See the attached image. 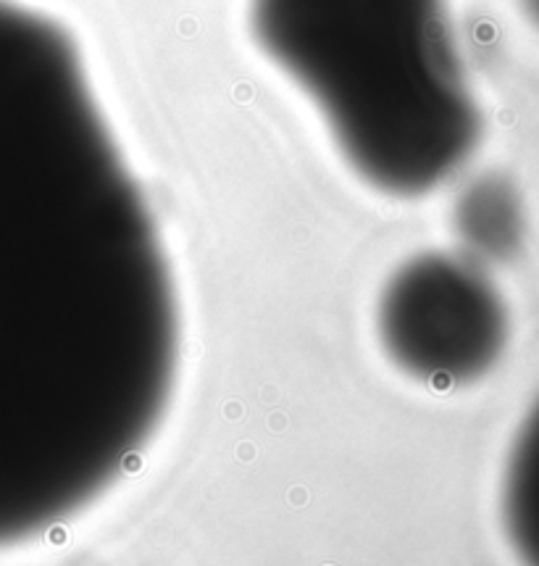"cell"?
Masks as SVG:
<instances>
[{"mask_svg":"<svg viewBox=\"0 0 539 566\" xmlns=\"http://www.w3.org/2000/svg\"><path fill=\"white\" fill-rule=\"evenodd\" d=\"M508 327L500 290L468 255H411L379 293L384 354L432 388H461L493 371L508 345Z\"/></svg>","mask_w":539,"mask_h":566,"instance_id":"3957f363","label":"cell"},{"mask_svg":"<svg viewBox=\"0 0 539 566\" xmlns=\"http://www.w3.org/2000/svg\"><path fill=\"white\" fill-rule=\"evenodd\" d=\"M161 227L80 45L0 0V551L135 469L179 369Z\"/></svg>","mask_w":539,"mask_h":566,"instance_id":"6da1fadb","label":"cell"},{"mask_svg":"<svg viewBox=\"0 0 539 566\" xmlns=\"http://www.w3.org/2000/svg\"><path fill=\"white\" fill-rule=\"evenodd\" d=\"M453 222L466 255L479 264L508 261L527 234L524 200L516 185L500 175L474 179L455 200Z\"/></svg>","mask_w":539,"mask_h":566,"instance_id":"277c9868","label":"cell"},{"mask_svg":"<svg viewBox=\"0 0 539 566\" xmlns=\"http://www.w3.org/2000/svg\"><path fill=\"white\" fill-rule=\"evenodd\" d=\"M527 9L531 13V19H535L537 27H539V0H527Z\"/></svg>","mask_w":539,"mask_h":566,"instance_id":"5b68a950","label":"cell"},{"mask_svg":"<svg viewBox=\"0 0 539 566\" xmlns=\"http://www.w3.org/2000/svg\"><path fill=\"white\" fill-rule=\"evenodd\" d=\"M247 27L382 196H426L474 154L482 112L451 0H251Z\"/></svg>","mask_w":539,"mask_h":566,"instance_id":"7a4b0ae2","label":"cell"}]
</instances>
